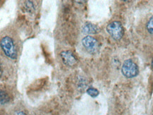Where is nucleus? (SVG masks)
Returning a JSON list of instances; mask_svg holds the SVG:
<instances>
[{
  "instance_id": "1a4fd4ad",
  "label": "nucleus",
  "mask_w": 153,
  "mask_h": 115,
  "mask_svg": "<svg viewBox=\"0 0 153 115\" xmlns=\"http://www.w3.org/2000/svg\"><path fill=\"white\" fill-rule=\"evenodd\" d=\"M147 30L150 34L153 35V16L150 17L146 25Z\"/></svg>"
},
{
  "instance_id": "7ed1b4c3",
  "label": "nucleus",
  "mask_w": 153,
  "mask_h": 115,
  "mask_svg": "<svg viewBox=\"0 0 153 115\" xmlns=\"http://www.w3.org/2000/svg\"><path fill=\"white\" fill-rule=\"evenodd\" d=\"M107 33L115 40H119L124 34V29L121 22L117 21H112L107 25L106 28Z\"/></svg>"
},
{
  "instance_id": "f257e3e1",
  "label": "nucleus",
  "mask_w": 153,
  "mask_h": 115,
  "mask_svg": "<svg viewBox=\"0 0 153 115\" xmlns=\"http://www.w3.org/2000/svg\"><path fill=\"white\" fill-rule=\"evenodd\" d=\"M1 47L4 53L10 59L15 60L17 58V52L13 39L9 36H5L1 40Z\"/></svg>"
},
{
  "instance_id": "423d86ee",
  "label": "nucleus",
  "mask_w": 153,
  "mask_h": 115,
  "mask_svg": "<svg viewBox=\"0 0 153 115\" xmlns=\"http://www.w3.org/2000/svg\"><path fill=\"white\" fill-rule=\"evenodd\" d=\"M82 31L85 34H97L100 32V28L91 23H85L82 28Z\"/></svg>"
},
{
  "instance_id": "9d476101",
  "label": "nucleus",
  "mask_w": 153,
  "mask_h": 115,
  "mask_svg": "<svg viewBox=\"0 0 153 115\" xmlns=\"http://www.w3.org/2000/svg\"><path fill=\"white\" fill-rule=\"evenodd\" d=\"M25 7H26L27 10H30V11H32V9H34V7H33L32 1H25Z\"/></svg>"
},
{
  "instance_id": "20e7f679",
  "label": "nucleus",
  "mask_w": 153,
  "mask_h": 115,
  "mask_svg": "<svg viewBox=\"0 0 153 115\" xmlns=\"http://www.w3.org/2000/svg\"><path fill=\"white\" fill-rule=\"evenodd\" d=\"M82 45L85 50L90 54H96L99 51L100 45L98 41L93 37L87 36L82 40Z\"/></svg>"
},
{
  "instance_id": "ddd939ff",
  "label": "nucleus",
  "mask_w": 153,
  "mask_h": 115,
  "mask_svg": "<svg viewBox=\"0 0 153 115\" xmlns=\"http://www.w3.org/2000/svg\"><path fill=\"white\" fill-rule=\"evenodd\" d=\"M152 115H153V114H152Z\"/></svg>"
},
{
  "instance_id": "f03ea898",
  "label": "nucleus",
  "mask_w": 153,
  "mask_h": 115,
  "mask_svg": "<svg viewBox=\"0 0 153 115\" xmlns=\"http://www.w3.org/2000/svg\"><path fill=\"white\" fill-rule=\"evenodd\" d=\"M121 73L123 76L128 79H132L137 76L139 73L138 65L132 59L125 60L121 67Z\"/></svg>"
},
{
  "instance_id": "6e6552de",
  "label": "nucleus",
  "mask_w": 153,
  "mask_h": 115,
  "mask_svg": "<svg viewBox=\"0 0 153 115\" xmlns=\"http://www.w3.org/2000/svg\"><path fill=\"white\" fill-rule=\"evenodd\" d=\"M0 97H1V105H5L6 103L9 102V96L7 93L4 91H1V93H0Z\"/></svg>"
},
{
  "instance_id": "f8f14e48",
  "label": "nucleus",
  "mask_w": 153,
  "mask_h": 115,
  "mask_svg": "<svg viewBox=\"0 0 153 115\" xmlns=\"http://www.w3.org/2000/svg\"><path fill=\"white\" fill-rule=\"evenodd\" d=\"M151 66H152V69H153V59H152V64H151Z\"/></svg>"
},
{
  "instance_id": "39448f33",
  "label": "nucleus",
  "mask_w": 153,
  "mask_h": 115,
  "mask_svg": "<svg viewBox=\"0 0 153 115\" xmlns=\"http://www.w3.org/2000/svg\"><path fill=\"white\" fill-rule=\"evenodd\" d=\"M60 57L62 59L63 63L68 67H74L77 64L78 60L73 52L69 50L61 52Z\"/></svg>"
},
{
  "instance_id": "9b49d317",
  "label": "nucleus",
  "mask_w": 153,
  "mask_h": 115,
  "mask_svg": "<svg viewBox=\"0 0 153 115\" xmlns=\"http://www.w3.org/2000/svg\"><path fill=\"white\" fill-rule=\"evenodd\" d=\"M13 115H27L25 112H22V111H18V112H15V114Z\"/></svg>"
},
{
  "instance_id": "0eeeda50",
  "label": "nucleus",
  "mask_w": 153,
  "mask_h": 115,
  "mask_svg": "<svg viewBox=\"0 0 153 115\" xmlns=\"http://www.w3.org/2000/svg\"><path fill=\"white\" fill-rule=\"evenodd\" d=\"M86 92H87L88 94L90 96H91L92 97H96L100 94L99 91H98L97 89H96L95 88H93V87L88 88L87 91H86Z\"/></svg>"
}]
</instances>
